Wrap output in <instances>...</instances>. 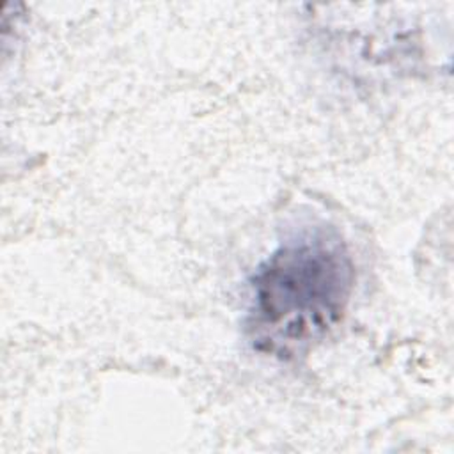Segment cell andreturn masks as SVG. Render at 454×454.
<instances>
[{
    "mask_svg": "<svg viewBox=\"0 0 454 454\" xmlns=\"http://www.w3.org/2000/svg\"><path fill=\"white\" fill-rule=\"evenodd\" d=\"M250 286L248 342L266 356L293 360L342 321L355 264L335 229L309 227L271 252Z\"/></svg>",
    "mask_w": 454,
    "mask_h": 454,
    "instance_id": "6da1fadb",
    "label": "cell"
}]
</instances>
